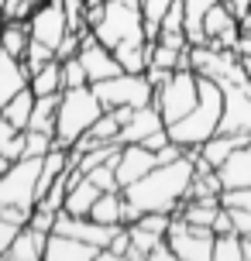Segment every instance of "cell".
<instances>
[{"mask_svg":"<svg viewBox=\"0 0 251 261\" xmlns=\"http://www.w3.org/2000/svg\"><path fill=\"white\" fill-rule=\"evenodd\" d=\"M217 0H183L186 7V38H189V45H203V14L210 11Z\"/></svg>","mask_w":251,"mask_h":261,"instance_id":"27","label":"cell"},{"mask_svg":"<svg viewBox=\"0 0 251 261\" xmlns=\"http://www.w3.org/2000/svg\"><path fill=\"white\" fill-rule=\"evenodd\" d=\"M31 227H38V230H45V234H52V227H55V210L48 206H35L31 210Z\"/></svg>","mask_w":251,"mask_h":261,"instance_id":"35","label":"cell"},{"mask_svg":"<svg viewBox=\"0 0 251 261\" xmlns=\"http://www.w3.org/2000/svg\"><path fill=\"white\" fill-rule=\"evenodd\" d=\"M52 148H55V138L48 134V130H31V127H24V155L41 158V155H48Z\"/></svg>","mask_w":251,"mask_h":261,"instance_id":"30","label":"cell"},{"mask_svg":"<svg viewBox=\"0 0 251 261\" xmlns=\"http://www.w3.org/2000/svg\"><path fill=\"white\" fill-rule=\"evenodd\" d=\"M104 114V103L90 83L86 86H69L59 96V110H55V144L59 148H72L83 134L93 127V120Z\"/></svg>","mask_w":251,"mask_h":261,"instance_id":"3","label":"cell"},{"mask_svg":"<svg viewBox=\"0 0 251 261\" xmlns=\"http://www.w3.org/2000/svg\"><path fill=\"white\" fill-rule=\"evenodd\" d=\"M162 127H165V120H162L159 107H155V100H152V103H145V107H134L131 120L120 127L117 141L120 144H145L148 138H152V134H159Z\"/></svg>","mask_w":251,"mask_h":261,"instance_id":"14","label":"cell"},{"mask_svg":"<svg viewBox=\"0 0 251 261\" xmlns=\"http://www.w3.org/2000/svg\"><path fill=\"white\" fill-rule=\"evenodd\" d=\"M220 130H227V134H251V79L224 86Z\"/></svg>","mask_w":251,"mask_h":261,"instance_id":"10","label":"cell"},{"mask_svg":"<svg viewBox=\"0 0 251 261\" xmlns=\"http://www.w3.org/2000/svg\"><path fill=\"white\" fill-rule=\"evenodd\" d=\"M100 251L96 244H86L80 237H69V234H48L45 241V258L48 261H100Z\"/></svg>","mask_w":251,"mask_h":261,"instance_id":"15","label":"cell"},{"mask_svg":"<svg viewBox=\"0 0 251 261\" xmlns=\"http://www.w3.org/2000/svg\"><path fill=\"white\" fill-rule=\"evenodd\" d=\"M28 31L31 38L48 45V48H59V41L69 35V21H66V11H62V0H41L38 7L31 11L28 17Z\"/></svg>","mask_w":251,"mask_h":261,"instance_id":"9","label":"cell"},{"mask_svg":"<svg viewBox=\"0 0 251 261\" xmlns=\"http://www.w3.org/2000/svg\"><path fill=\"white\" fill-rule=\"evenodd\" d=\"M28 41H31L28 21H0V45L11 59H24Z\"/></svg>","mask_w":251,"mask_h":261,"instance_id":"23","label":"cell"},{"mask_svg":"<svg viewBox=\"0 0 251 261\" xmlns=\"http://www.w3.org/2000/svg\"><path fill=\"white\" fill-rule=\"evenodd\" d=\"M86 179H90L93 186H100V189H120V182H117V172H114V165L110 162H100L96 169H90L86 172Z\"/></svg>","mask_w":251,"mask_h":261,"instance_id":"31","label":"cell"},{"mask_svg":"<svg viewBox=\"0 0 251 261\" xmlns=\"http://www.w3.org/2000/svg\"><path fill=\"white\" fill-rule=\"evenodd\" d=\"M7 165H11V162H7V158H4V151H0V175L7 172Z\"/></svg>","mask_w":251,"mask_h":261,"instance_id":"44","label":"cell"},{"mask_svg":"<svg viewBox=\"0 0 251 261\" xmlns=\"http://www.w3.org/2000/svg\"><path fill=\"white\" fill-rule=\"evenodd\" d=\"M45 241H48L45 230L24 223V227L17 230V237H14V244L0 254V261H4V258H7V261H41V258H45Z\"/></svg>","mask_w":251,"mask_h":261,"instance_id":"18","label":"cell"},{"mask_svg":"<svg viewBox=\"0 0 251 261\" xmlns=\"http://www.w3.org/2000/svg\"><path fill=\"white\" fill-rule=\"evenodd\" d=\"M93 90L100 96L104 110H110V107H145L155 100V86L148 83L145 72H117L110 79L93 83Z\"/></svg>","mask_w":251,"mask_h":261,"instance_id":"7","label":"cell"},{"mask_svg":"<svg viewBox=\"0 0 251 261\" xmlns=\"http://www.w3.org/2000/svg\"><path fill=\"white\" fill-rule=\"evenodd\" d=\"M28 86L35 96H52V93H62L66 90V79H62V62L52 59V62H45L38 72H31L28 76Z\"/></svg>","mask_w":251,"mask_h":261,"instance_id":"22","label":"cell"},{"mask_svg":"<svg viewBox=\"0 0 251 261\" xmlns=\"http://www.w3.org/2000/svg\"><path fill=\"white\" fill-rule=\"evenodd\" d=\"M241 251H244V261H251V237H241Z\"/></svg>","mask_w":251,"mask_h":261,"instance_id":"43","label":"cell"},{"mask_svg":"<svg viewBox=\"0 0 251 261\" xmlns=\"http://www.w3.org/2000/svg\"><path fill=\"white\" fill-rule=\"evenodd\" d=\"M227 213H231V227H234V234L251 237V210L248 206H227Z\"/></svg>","mask_w":251,"mask_h":261,"instance_id":"33","label":"cell"},{"mask_svg":"<svg viewBox=\"0 0 251 261\" xmlns=\"http://www.w3.org/2000/svg\"><path fill=\"white\" fill-rule=\"evenodd\" d=\"M0 151H4V158H7V162H17V158L24 155V130H17V134H11L7 141L0 144Z\"/></svg>","mask_w":251,"mask_h":261,"instance_id":"36","label":"cell"},{"mask_svg":"<svg viewBox=\"0 0 251 261\" xmlns=\"http://www.w3.org/2000/svg\"><path fill=\"white\" fill-rule=\"evenodd\" d=\"M11 134H17V127H14L11 120H7V117H4V114H0V144L7 141V138H11Z\"/></svg>","mask_w":251,"mask_h":261,"instance_id":"42","label":"cell"},{"mask_svg":"<svg viewBox=\"0 0 251 261\" xmlns=\"http://www.w3.org/2000/svg\"><path fill=\"white\" fill-rule=\"evenodd\" d=\"M220 114H224V86L210 76H199L196 107L175 124H169V138L175 144H183L186 151H196L207 138H213L220 130Z\"/></svg>","mask_w":251,"mask_h":261,"instance_id":"2","label":"cell"},{"mask_svg":"<svg viewBox=\"0 0 251 261\" xmlns=\"http://www.w3.org/2000/svg\"><path fill=\"white\" fill-rule=\"evenodd\" d=\"M96 4H107V0H86V7H96Z\"/></svg>","mask_w":251,"mask_h":261,"instance_id":"46","label":"cell"},{"mask_svg":"<svg viewBox=\"0 0 251 261\" xmlns=\"http://www.w3.org/2000/svg\"><path fill=\"white\" fill-rule=\"evenodd\" d=\"M165 241L179 261H213V227H199L172 213Z\"/></svg>","mask_w":251,"mask_h":261,"instance_id":"8","label":"cell"},{"mask_svg":"<svg viewBox=\"0 0 251 261\" xmlns=\"http://www.w3.org/2000/svg\"><path fill=\"white\" fill-rule=\"evenodd\" d=\"M100 186H93L86 175H76L72 182H69V189H66V203H62V210L66 213H72V217H90V210H93V203L100 199Z\"/></svg>","mask_w":251,"mask_h":261,"instance_id":"19","label":"cell"},{"mask_svg":"<svg viewBox=\"0 0 251 261\" xmlns=\"http://www.w3.org/2000/svg\"><path fill=\"white\" fill-rule=\"evenodd\" d=\"M217 179L224 186V193L227 189H251V141L241 144L238 151H231V158L217 169Z\"/></svg>","mask_w":251,"mask_h":261,"instance_id":"17","label":"cell"},{"mask_svg":"<svg viewBox=\"0 0 251 261\" xmlns=\"http://www.w3.org/2000/svg\"><path fill=\"white\" fill-rule=\"evenodd\" d=\"M193 151L175 158L169 165H155V169L141 175L138 182L124 186V199H128V223L141 213H175L186 199L189 179H193Z\"/></svg>","mask_w":251,"mask_h":261,"instance_id":"1","label":"cell"},{"mask_svg":"<svg viewBox=\"0 0 251 261\" xmlns=\"http://www.w3.org/2000/svg\"><path fill=\"white\" fill-rule=\"evenodd\" d=\"M213 261H244V251H241V234H234V230L213 234Z\"/></svg>","mask_w":251,"mask_h":261,"instance_id":"28","label":"cell"},{"mask_svg":"<svg viewBox=\"0 0 251 261\" xmlns=\"http://www.w3.org/2000/svg\"><path fill=\"white\" fill-rule=\"evenodd\" d=\"M59 96H62V93H52V96H35V107H31L28 127L55 134V110H59Z\"/></svg>","mask_w":251,"mask_h":261,"instance_id":"26","label":"cell"},{"mask_svg":"<svg viewBox=\"0 0 251 261\" xmlns=\"http://www.w3.org/2000/svg\"><path fill=\"white\" fill-rule=\"evenodd\" d=\"M80 45H83V31H69L66 38L59 41V48H55V59L62 62V59H72V55H80Z\"/></svg>","mask_w":251,"mask_h":261,"instance_id":"34","label":"cell"},{"mask_svg":"<svg viewBox=\"0 0 251 261\" xmlns=\"http://www.w3.org/2000/svg\"><path fill=\"white\" fill-rule=\"evenodd\" d=\"M62 79H66V90H69V86H86V69H83L80 55L62 59Z\"/></svg>","mask_w":251,"mask_h":261,"instance_id":"32","label":"cell"},{"mask_svg":"<svg viewBox=\"0 0 251 261\" xmlns=\"http://www.w3.org/2000/svg\"><path fill=\"white\" fill-rule=\"evenodd\" d=\"M41 158L21 155L17 162L7 165V172L0 175V206L35 210V203H38L35 199V189H38V175H41Z\"/></svg>","mask_w":251,"mask_h":261,"instance_id":"5","label":"cell"},{"mask_svg":"<svg viewBox=\"0 0 251 261\" xmlns=\"http://www.w3.org/2000/svg\"><path fill=\"white\" fill-rule=\"evenodd\" d=\"M0 17H4V11H0Z\"/></svg>","mask_w":251,"mask_h":261,"instance_id":"49","label":"cell"},{"mask_svg":"<svg viewBox=\"0 0 251 261\" xmlns=\"http://www.w3.org/2000/svg\"><path fill=\"white\" fill-rule=\"evenodd\" d=\"M28 86V69L21 59H11L7 52H0V107L11 100L17 90Z\"/></svg>","mask_w":251,"mask_h":261,"instance_id":"21","label":"cell"},{"mask_svg":"<svg viewBox=\"0 0 251 261\" xmlns=\"http://www.w3.org/2000/svg\"><path fill=\"white\" fill-rule=\"evenodd\" d=\"M93 35H96V41H104L107 48L124 45V41H148L141 0H107L104 17L93 28Z\"/></svg>","mask_w":251,"mask_h":261,"instance_id":"4","label":"cell"},{"mask_svg":"<svg viewBox=\"0 0 251 261\" xmlns=\"http://www.w3.org/2000/svg\"><path fill=\"white\" fill-rule=\"evenodd\" d=\"M110 52L117 59L120 72H145L148 69V41H124V45H114Z\"/></svg>","mask_w":251,"mask_h":261,"instance_id":"24","label":"cell"},{"mask_svg":"<svg viewBox=\"0 0 251 261\" xmlns=\"http://www.w3.org/2000/svg\"><path fill=\"white\" fill-rule=\"evenodd\" d=\"M17 230H21V223L7 220V217H0V254L14 244V237H17Z\"/></svg>","mask_w":251,"mask_h":261,"instance_id":"38","label":"cell"},{"mask_svg":"<svg viewBox=\"0 0 251 261\" xmlns=\"http://www.w3.org/2000/svg\"><path fill=\"white\" fill-rule=\"evenodd\" d=\"M199 100V76L193 69H175L159 90H155V107H159L165 127L175 124L179 117H186Z\"/></svg>","mask_w":251,"mask_h":261,"instance_id":"6","label":"cell"},{"mask_svg":"<svg viewBox=\"0 0 251 261\" xmlns=\"http://www.w3.org/2000/svg\"><path fill=\"white\" fill-rule=\"evenodd\" d=\"M238 55H244V59H251V31H241V38H238Z\"/></svg>","mask_w":251,"mask_h":261,"instance_id":"41","label":"cell"},{"mask_svg":"<svg viewBox=\"0 0 251 261\" xmlns=\"http://www.w3.org/2000/svg\"><path fill=\"white\" fill-rule=\"evenodd\" d=\"M241 62H244V72H248V79H251V59H244V55H241Z\"/></svg>","mask_w":251,"mask_h":261,"instance_id":"45","label":"cell"},{"mask_svg":"<svg viewBox=\"0 0 251 261\" xmlns=\"http://www.w3.org/2000/svg\"><path fill=\"white\" fill-rule=\"evenodd\" d=\"M251 134H227V130H217L213 138H207V141L196 148V162H203V165H210V169H220L227 158H231V151H238L241 144H248Z\"/></svg>","mask_w":251,"mask_h":261,"instance_id":"16","label":"cell"},{"mask_svg":"<svg viewBox=\"0 0 251 261\" xmlns=\"http://www.w3.org/2000/svg\"><path fill=\"white\" fill-rule=\"evenodd\" d=\"M31 107H35V93H31V86H24V90H17L7 103L0 107V114L11 120L17 130H24L28 127V117H31Z\"/></svg>","mask_w":251,"mask_h":261,"instance_id":"25","label":"cell"},{"mask_svg":"<svg viewBox=\"0 0 251 261\" xmlns=\"http://www.w3.org/2000/svg\"><path fill=\"white\" fill-rule=\"evenodd\" d=\"M227 7H231V14L238 17V21H244V14H248V7H251V0H224Z\"/></svg>","mask_w":251,"mask_h":261,"instance_id":"40","label":"cell"},{"mask_svg":"<svg viewBox=\"0 0 251 261\" xmlns=\"http://www.w3.org/2000/svg\"><path fill=\"white\" fill-rule=\"evenodd\" d=\"M80 62L83 69H86V83H100V79H110L120 72L117 59H114V52L107 48L104 41H96V35L93 31H83V45H80Z\"/></svg>","mask_w":251,"mask_h":261,"instance_id":"12","label":"cell"},{"mask_svg":"<svg viewBox=\"0 0 251 261\" xmlns=\"http://www.w3.org/2000/svg\"><path fill=\"white\" fill-rule=\"evenodd\" d=\"M155 165H159V158H155L152 148H145V144H120V155H117V162H114V172H117L120 189L131 186V182H138V179L148 175Z\"/></svg>","mask_w":251,"mask_h":261,"instance_id":"13","label":"cell"},{"mask_svg":"<svg viewBox=\"0 0 251 261\" xmlns=\"http://www.w3.org/2000/svg\"><path fill=\"white\" fill-rule=\"evenodd\" d=\"M0 4H4V0H0Z\"/></svg>","mask_w":251,"mask_h":261,"instance_id":"50","label":"cell"},{"mask_svg":"<svg viewBox=\"0 0 251 261\" xmlns=\"http://www.w3.org/2000/svg\"><path fill=\"white\" fill-rule=\"evenodd\" d=\"M220 203L224 206H248L251 210V189H227V193H220Z\"/></svg>","mask_w":251,"mask_h":261,"instance_id":"37","label":"cell"},{"mask_svg":"<svg viewBox=\"0 0 251 261\" xmlns=\"http://www.w3.org/2000/svg\"><path fill=\"white\" fill-rule=\"evenodd\" d=\"M0 52H4V45H0Z\"/></svg>","mask_w":251,"mask_h":261,"instance_id":"48","label":"cell"},{"mask_svg":"<svg viewBox=\"0 0 251 261\" xmlns=\"http://www.w3.org/2000/svg\"><path fill=\"white\" fill-rule=\"evenodd\" d=\"M203 38L207 45H217V48H234L241 38V21L231 14L224 0H217L210 11L203 14Z\"/></svg>","mask_w":251,"mask_h":261,"instance_id":"11","label":"cell"},{"mask_svg":"<svg viewBox=\"0 0 251 261\" xmlns=\"http://www.w3.org/2000/svg\"><path fill=\"white\" fill-rule=\"evenodd\" d=\"M172 258H175V254H172L169 241H159V244H155V248L148 251V258H145V261H172Z\"/></svg>","mask_w":251,"mask_h":261,"instance_id":"39","label":"cell"},{"mask_svg":"<svg viewBox=\"0 0 251 261\" xmlns=\"http://www.w3.org/2000/svg\"><path fill=\"white\" fill-rule=\"evenodd\" d=\"M241 31H251V21H244V24H241Z\"/></svg>","mask_w":251,"mask_h":261,"instance_id":"47","label":"cell"},{"mask_svg":"<svg viewBox=\"0 0 251 261\" xmlns=\"http://www.w3.org/2000/svg\"><path fill=\"white\" fill-rule=\"evenodd\" d=\"M93 220L110 223V227H124L128 223V199H124V189H107L100 193V199L93 203L90 210Z\"/></svg>","mask_w":251,"mask_h":261,"instance_id":"20","label":"cell"},{"mask_svg":"<svg viewBox=\"0 0 251 261\" xmlns=\"http://www.w3.org/2000/svg\"><path fill=\"white\" fill-rule=\"evenodd\" d=\"M55 59V48H48V45H41V41H28V52H24V59H21V62H24V69H28V76H31V72H38L41 65L45 62H52Z\"/></svg>","mask_w":251,"mask_h":261,"instance_id":"29","label":"cell"}]
</instances>
